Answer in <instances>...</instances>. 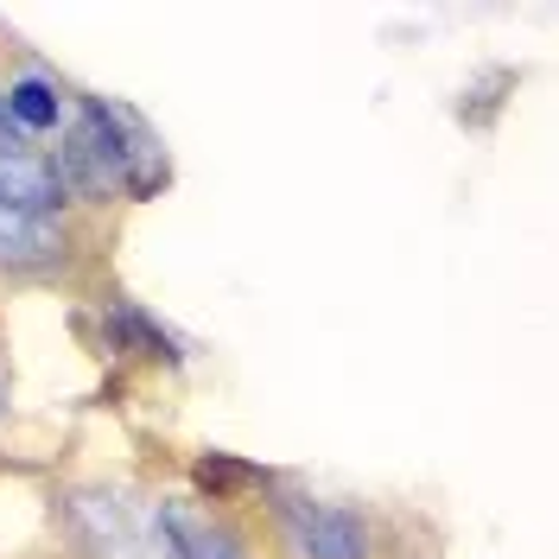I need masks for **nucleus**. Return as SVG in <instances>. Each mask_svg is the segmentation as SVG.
Listing matches in <instances>:
<instances>
[{
	"instance_id": "f257e3e1",
	"label": "nucleus",
	"mask_w": 559,
	"mask_h": 559,
	"mask_svg": "<svg viewBox=\"0 0 559 559\" xmlns=\"http://www.w3.org/2000/svg\"><path fill=\"white\" fill-rule=\"evenodd\" d=\"M51 153H58V166L70 178V198H90V204H108V198L146 204L173 178L166 140L153 134L128 103H108V96H76Z\"/></svg>"
},
{
	"instance_id": "f03ea898",
	"label": "nucleus",
	"mask_w": 559,
	"mask_h": 559,
	"mask_svg": "<svg viewBox=\"0 0 559 559\" xmlns=\"http://www.w3.org/2000/svg\"><path fill=\"white\" fill-rule=\"evenodd\" d=\"M267 509H274V540L286 559H376V522L349 502L280 489Z\"/></svg>"
},
{
	"instance_id": "7ed1b4c3",
	"label": "nucleus",
	"mask_w": 559,
	"mask_h": 559,
	"mask_svg": "<svg viewBox=\"0 0 559 559\" xmlns=\"http://www.w3.org/2000/svg\"><path fill=\"white\" fill-rule=\"evenodd\" d=\"M0 204L33 210V216H70V178L51 146L20 134H0Z\"/></svg>"
},
{
	"instance_id": "20e7f679",
	"label": "nucleus",
	"mask_w": 559,
	"mask_h": 559,
	"mask_svg": "<svg viewBox=\"0 0 559 559\" xmlns=\"http://www.w3.org/2000/svg\"><path fill=\"white\" fill-rule=\"evenodd\" d=\"M153 547H159V559H248L242 534L216 509H204V496L153 502Z\"/></svg>"
},
{
	"instance_id": "39448f33",
	"label": "nucleus",
	"mask_w": 559,
	"mask_h": 559,
	"mask_svg": "<svg viewBox=\"0 0 559 559\" xmlns=\"http://www.w3.org/2000/svg\"><path fill=\"white\" fill-rule=\"evenodd\" d=\"M70 254H76V229L70 216H33V210L0 204V274H64Z\"/></svg>"
},
{
	"instance_id": "423d86ee",
	"label": "nucleus",
	"mask_w": 559,
	"mask_h": 559,
	"mask_svg": "<svg viewBox=\"0 0 559 559\" xmlns=\"http://www.w3.org/2000/svg\"><path fill=\"white\" fill-rule=\"evenodd\" d=\"M70 103H76V96H70L51 70H20V76H7V83H0V115H7V134L38 140V146H51V140L64 134Z\"/></svg>"
},
{
	"instance_id": "0eeeda50",
	"label": "nucleus",
	"mask_w": 559,
	"mask_h": 559,
	"mask_svg": "<svg viewBox=\"0 0 559 559\" xmlns=\"http://www.w3.org/2000/svg\"><path fill=\"white\" fill-rule=\"evenodd\" d=\"M76 522H90L83 547L96 559H146L153 547V515H140L128 496H83L76 502Z\"/></svg>"
},
{
	"instance_id": "6e6552de",
	"label": "nucleus",
	"mask_w": 559,
	"mask_h": 559,
	"mask_svg": "<svg viewBox=\"0 0 559 559\" xmlns=\"http://www.w3.org/2000/svg\"><path fill=\"white\" fill-rule=\"evenodd\" d=\"M103 337H108V349L140 356V362H178V337L153 312L128 306V299H115V306L103 312Z\"/></svg>"
},
{
	"instance_id": "1a4fd4ad",
	"label": "nucleus",
	"mask_w": 559,
	"mask_h": 559,
	"mask_svg": "<svg viewBox=\"0 0 559 559\" xmlns=\"http://www.w3.org/2000/svg\"><path fill=\"white\" fill-rule=\"evenodd\" d=\"M0 134H7V115H0Z\"/></svg>"
}]
</instances>
